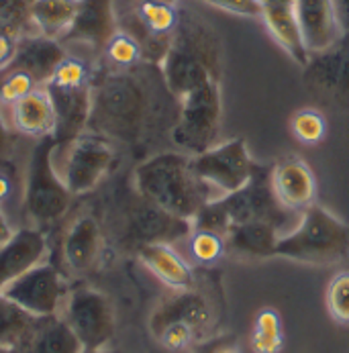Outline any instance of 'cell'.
Masks as SVG:
<instances>
[{"instance_id":"42","label":"cell","mask_w":349,"mask_h":353,"mask_svg":"<svg viewBox=\"0 0 349 353\" xmlns=\"http://www.w3.org/2000/svg\"><path fill=\"white\" fill-rule=\"evenodd\" d=\"M333 2H335V12L341 31L349 33V0H333Z\"/></svg>"},{"instance_id":"18","label":"cell","mask_w":349,"mask_h":353,"mask_svg":"<svg viewBox=\"0 0 349 353\" xmlns=\"http://www.w3.org/2000/svg\"><path fill=\"white\" fill-rule=\"evenodd\" d=\"M272 190L276 201L286 210H304L310 206L317 196V180L312 170L299 159L288 157L280 161L270 174Z\"/></svg>"},{"instance_id":"24","label":"cell","mask_w":349,"mask_h":353,"mask_svg":"<svg viewBox=\"0 0 349 353\" xmlns=\"http://www.w3.org/2000/svg\"><path fill=\"white\" fill-rule=\"evenodd\" d=\"M141 263L172 290L195 288V274L186 259L172 248V243H148L137 250Z\"/></svg>"},{"instance_id":"35","label":"cell","mask_w":349,"mask_h":353,"mask_svg":"<svg viewBox=\"0 0 349 353\" xmlns=\"http://www.w3.org/2000/svg\"><path fill=\"white\" fill-rule=\"evenodd\" d=\"M190 253L199 263H215L227 253L225 237L212 231L192 229L190 233Z\"/></svg>"},{"instance_id":"44","label":"cell","mask_w":349,"mask_h":353,"mask_svg":"<svg viewBox=\"0 0 349 353\" xmlns=\"http://www.w3.org/2000/svg\"><path fill=\"white\" fill-rule=\"evenodd\" d=\"M12 235H14V229H12V225L8 223V219L4 216V212H2V208H0V248H2Z\"/></svg>"},{"instance_id":"23","label":"cell","mask_w":349,"mask_h":353,"mask_svg":"<svg viewBox=\"0 0 349 353\" xmlns=\"http://www.w3.org/2000/svg\"><path fill=\"white\" fill-rule=\"evenodd\" d=\"M274 37V41L286 51L299 65H304L310 53L304 46L299 19L295 12V2H263L261 17H259Z\"/></svg>"},{"instance_id":"16","label":"cell","mask_w":349,"mask_h":353,"mask_svg":"<svg viewBox=\"0 0 349 353\" xmlns=\"http://www.w3.org/2000/svg\"><path fill=\"white\" fill-rule=\"evenodd\" d=\"M55 108V133L57 143L70 141L84 131H88V121L92 112V84L78 88H61L46 84Z\"/></svg>"},{"instance_id":"38","label":"cell","mask_w":349,"mask_h":353,"mask_svg":"<svg viewBox=\"0 0 349 353\" xmlns=\"http://www.w3.org/2000/svg\"><path fill=\"white\" fill-rule=\"evenodd\" d=\"M200 2L237 17H251V19L261 17V0H200Z\"/></svg>"},{"instance_id":"8","label":"cell","mask_w":349,"mask_h":353,"mask_svg":"<svg viewBox=\"0 0 349 353\" xmlns=\"http://www.w3.org/2000/svg\"><path fill=\"white\" fill-rule=\"evenodd\" d=\"M221 123V80H208L178 101V114L170 137L178 152L197 155L219 143Z\"/></svg>"},{"instance_id":"17","label":"cell","mask_w":349,"mask_h":353,"mask_svg":"<svg viewBox=\"0 0 349 353\" xmlns=\"http://www.w3.org/2000/svg\"><path fill=\"white\" fill-rule=\"evenodd\" d=\"M2 110L10 129L23 137L43 139L55 133V108L46 86H37L25 99Z\"/></svg>"},{"instance_id":"25","label":"cell","mask_w":349,"mask_h":353,"mask_svg":"<svg viewBox=\"0 0 349 353\" xmlns=\"http://www.w3.org/2000/svg\"><path fill=\"white\" fill-rule=\"evenodd\" d=\"M280 225L272 221H250L233 225L225 233L227 252L237 253L241 257H272L276 255V243L280 239Z\"/></svg>"},{"instance_id":"20","label":"cell","mask_w":349,"mask_h":353,"mask_svg":"<svg viewBox=\"0 0 349 353\" xmlns=\"http://www.w3.org/2000/svg\"><path fill=\"white\" fill-rule=\"evenodd\" d=\"M48 239L35 227H23L0 248V290L14 278L46 261Z\"/></svg>"},{"instance_id":"33","label":"cell","mask_w":349,"mask_h":353,"mask_svg":"<svg viewBox=\"0 0 349 353\" xmlns=\"http://www.w3.org/2000/svg\"><path fill=\"white\" fill-rule=\"evenodd\" d=\"M325 304L335 323L349 325V272H339L331 278L325 290Z\"/></svg>"},{"instance_id":"2","label":"cell","mask_w":349,"mask_h":353,"mask_svg":"<svg viewBox=\"0 0 349 353\" xmlns=\"http://www.w3.org/2000/svg\"><path fill=\"white\" fill-rule=\"evenodd\" d=\"M159 72L176 101L208 80H221L223 53L215 29L192 12L182 14Z\"/></svg>"},{"instance_id":"29","label":"cell","mask_w":349,"mask_h":353,"mask_svg":"<svg viewBox=\"0 0 349 353\" xmlns=\"http://www.w3.org/2000/svg\"><path fill=\"white\" fill-rule=\"evenodd\" d=\"M284 347V331L280 312L272 306L261 308L255 314L251 331L253 353H280Z\"/></svg>"},{"instance_id":"46","label":"cell","mask_w":349,"mask_h":353,"mask_svg":"<svg viewBox=\"0 0 349 353\" xmlns=\"http://www.w3.org/2000/svg\"><path fill=\"white\" fill-rule=\"evenodd\" d=\"M263 2H295V0H261V4Z\"/></svg>"},{"instance_id":"5","label":"cell","mask_w":349,"mask_h":353,"mask_svg":"<svg viewBox=\"0 0 349 353\" xmlns=\"http://www.w3.org/2000/svg\"><path fill=\"white\" fill-rule=\"evenodd\" d=\"M284 210L286 208L274 196L270 176L266 178L255 172L246 188L206 202L195 216L192 227L225 237V233L239 223L272 221L280 225L284 221Z\"/></svg>"},{"instance_id":"45","label":"cell","mask_w":349,"mask_h":353,"mask_svg":"<svg viewBox=\"0 0 349 353\" xmlns=\"http://www.w3.org/2000/svg\"><path fill=\"white\" fill-rule=\"evenodd\" d=\"M19 350H14V347H2L0 345V353H17Z\"/></svg>"},{"instance_id":"10","label":"cell","mask_w":349,"mask_h":353,"mask_svg":"<svg viewBox=\"0 0 349 353\" xmlns=\"http://www.w3.org/2000/svg\"><path fill=\"white\" fill-rule=\"evenodd\" d=\"M59 316L74 331L84 352L106 350L117 331L114 308L110 301L88 286L76 288L68 294Z\"/></svg>"},{"instance_id":"28","label":"cell","mask_w":349,"mask_h":353,"mask_svg":"<svg viewBox=\"0 0 349 353\" xmlns=\"http://www.w3.org/2000/svg\"><path fill=\"white\" fill-rule=\"evenodd\" d=\"M39 319L25 312L21 306L8 301L0 294V345L2 347H14L27 343L33 329L37 327Z\"/></svg>"},{"instance_id":"7","label":"cell","mask_w":349,"mask_h":353,"mask_svg":"<svg viewBox=\"0 0 349 353\" xmlns=\"http://www.w3.org/2000/svg\"><path fill=\"white\" fill-rule=\"evenodd\" d=\"M114 159L117 150L112 141L92 131H84L70 141L55 143L51 153L55 174L72 196L92 192L112 170Z\"/></svg>"},{"instance_id":"21","label":"cell","mask_w":349,"mask_h":353,"mask_svg":"<svg viewBox=\"0 0 349 353\" xmlns=\"http://www.w3.org/2000/svg\"><path fill=\"white\" fill-rule=\"evenodd\" d=\"M102 231L92 214L78 216L61 239V257L74 274L90 272L100 259Z\"/></svg>"},{"instance_id":"3","label":"cell","mask_w":349,"mask_h":353,"mask_svg":"<svg viewBox=\"0 0 349 353\" xmlns=\"http://www.w3.org/2000/svg\"><path fill=\"white\" fill-rule=\"evenodd\" d=\"M133 180L139 199L186 221H195L210 201L206 186L192 172L190 155L184 152H159L143 159Z\"/></svg>"},{"instance_id":"41","label":"cell","mask_w":349,"mask_h":353,"mask_svg":"<svg viewBox=\"0 0 349 353\" xmlns=\"http://www.w3.org/2000/svg\"><path fill=\"white\" fill-rule=\"evenodd\" d=\"M19 31L0 23V72L8 70L14 61L17 48H19Z\"/></svg>"},{"instance_id":"19","label":"cell","mask_w":349,"mask_h":353,"mask_svg":"<svg viewBox=\"0 0 349 353\" xmlns=\"http://www.w3.org/2000/svg\"><path fill=\"white\" fill-rule=\"evenodd\" d=\"M295 12L308 53L331 48L343 35L333 0H295Z\"/></svg>"},{"instance_id":"48","label":"cell","mask_w":349,"mask_h":353,"mask_svg":"<svg viewBox=\"0 0 349 353\" xmlns=\"http://www.w3.org/2000/svg\"><path fill=\"white\" fill-rule=\"evenodd\" d=\"M6 72V70H4ZM4 72H0V82H2V76H4Z\"/></svg>"},{"instance_id":"31","label":"cell","mask_w":349,"mask_h":353,"mask_svg":"<svg viewBox=\"0 0 349 353\" xmlns=\"http://www.w3.org/2000/svg\"><path fill=\"white\" fill-rule=\"evenodd\" d=\"M92 80H94V76H92V70L86 63V59H82L80 55L68 53L61 59V63L55 68L48 84L61 86V88H78V86H90Z\"/></svg>"},{"instance_id":"37","label":"cell","mask_w":349,"mask_h":353,"mask_svg":"<svg viewBox=\"0 0 349 353\" xmlns=\"http://www.w3.org/2000/svg\"><path fill=\"white\" fill-rule=\"evenodd\" d=\"M29 6L31 0H0V23L19 31L29 23Z\"/></svg>"},{"instance_id":"47","label":"cell","mask_w":349,"mask_h":353,"mask_svg":"<svg viewBox=\"0 0 349 353\" xmlns=\"http://www.w3.org/2000/svg\"><path fill=\"white\" fill-rule=\"evenodd\" d=\"M82 353H108L106 350H99V352H82Z\"/></svg>"},{"instance_id":"4","label":"cell","mask_w":349,"mask_h":353,"mask_svg":"<svg viewBox=\"0 0 349 353\" xmlns=\"http://www.w3.org/2000/svg\"><path fill=\"white\" fill-rule=\"evenodd\" d=\"M276 255L310 265L339 263L349 255V227L329 208L312 202L302 210L299 225L280 235Z\"/></svg>"},{"instance_id":"27","label":"cell","mask_w":349,"mask_h":353,"mask_svg":"<svg viewBox=\"0 0 349 353\" xmlns=\"http://www.w3.org/2000/svg\"><path fill=\"white\" fill-rule=\"evenodd\" d=\"M27 353H82L84 347L61 316L39 319L31 337L27 339Z\"/></svg>"},{"instance_id":"6","label":"cell","mask_w":349,"mask_h":353,"mask_svg":"<svg viewBox=\"0 0 349 353\" xmlns=\"http://www.w3.org/2000/svg\"><path fill=\"white\" fill-rule=\"evenodd\" d=\"M53 137L37 139L29 153L23 186V210L35 229H46L63 219L70 208L72 194L55 174L51 153L55 148Z\"/></svg>"},{"instance_id":"22","label":"cell","mask_w":349,"mask_h":353,"mask_svg":"<svg viewBox=\"0 0 349 353\" xmlns=\"http://www.w3.org/2000/svg\"><path fill=\"white\" fill-rule=\"evenodd\" d=\"M66 55L68 51L61 41L50 39L39 33H31L19 37V48L10 68L27 72L39 86H46Z\"/></svg>"},{"instance_id":"39","label":"cell","mask_w":349,"mask_h":353,"mask_svg":"<svg viewBox=\"0 0 349 353\" xmlns=\"http://www.w3.org/2000/svg\"><path fill=\"white\" fill-rule=\"evenodd\" d=\"M192 353H241L239 341L235 335L231 333H223V335H215V337H206L199 341Z\"/></svg>"},{"instance_id":"40","label":"cell","mask_w":349,"mask_h":353,"mask_svg":"<svg viewBox=\"0 0 349 353\" xmlns=\"http://www.w3.org/2000/svg\"><path fill=\"white\" fill-rule=\"evenodd\" d=\"M14 150H17L14 131L10 129V125L4 117V110L0 108V170L6 172L12 165Z\"/></svg>"},{"instance_id":"12","label":"cell","mask_w":349,"mask_h":353,"mask_svg":"<svg viewBox=\"0 0 349 353\" xmlns=\"http://www.w3.org/2000/svg\"><path fill=\"white\" fill-rule=\"evenodd\" d=\"M0 294L35 319H50L59 316L70 290L61 272L48 261H41L6 284Z\"/></svg>"},{"instance_id":"26","label":"cell","mask_w":349,"mask_h":353,"mask_svg":"<svg viewBox=\"0 0 349 353\" xmlns=\"http://www.w3.org/2000/svg\"><path fill=\"white\" fill-rule=\"evenodd\" d=\"M82 0H31L29 23L35 33L61 41L72 29Z\"/></svg>"},{"instance_id":"13","label":"cell","mask_w":349,"mask_h":353,"mask_svg":"<svg viewBox=\"0 0 349 353\" xmlns=\"http://www.w3.org/2000/svg\"><path fill=\"white\" fill-rule=\"evenodd\" d=\"M192 229V221L180 219L143 199L133 206L127 219V237L137 245V250L148 243H174L190 237Z\"/></svg>"},{"instance_id":"34","label":"cell","mask_w":349,"mask_h":353,"mask_svg":"<svg viewBox=\"0 0 349 353\" xmlns=\"http://www.w3.org/2000/svg\"><path fill=\"white\" fill-rule=\"evenodd\" d=\"M39 84L23 70L17 68H8L2 76L0 82V106L8 108L14 102H19L21 99H25L29 92H33Z\"/></svg>"},{"instance_id":"15","label":"cell","mask_w":349,"mask_h":353,"mask_svg":"<svg viewBox=\"0 0 349 353\" xmlns=\"http://www.w3.org/2000/svg\"><path fill=\"white\" fill-rule=\"evenodd\" d=\"M119 31L114 0H82L76 21L61 43H80L92 51H102Z\"/></svg>"},{"instance_id":"32","label":"cell","mask_w":349,"mask_h":353,"mask_svg":"<svg viewBox=\"0 0 349 353\" xmlns=\"http://www.w3.org/2000/svg\"><path fill=\"white\" fill-rule=\"evenodd\" d=\"M290 129L295 133V137L304 145H317L325 139L327 135V121L323 117L321 110L317 108H302L297 110L292 121H290Z\"/></svg>"},{"instance_id":"43","label":"cell","mask_w":349,"mask_h":353,"mask_svg":"<svg viewBox=\"0 0 349 353\" xmlns=\"http://www.w3.org/2000/svg\"><path fill=\"white\" fill-rule=\"evenodd\" d=\"M10 192H12V182L6 176V172L0 170V206L10 199Z\"/></svg>"},{"instance_id":"30","label":"cell","mask_w":349,"mask_h":353,"mask_svg":"<svg viewBox=\"0 0 349 353\" xmlns=\"http://www.w3.org/2000/svg\"><path fill=\"white\" fill-rule=\"evenodd\" d=\"M102 53H104L106 61L114 70H131V68H135L143 59L139 41L131 33H127L123 29H119L110 37V41L106 43V48L102 50Z\"/></svg>"},{"instance_id":"36","label":"cell","mask_w":349,"mask_h":353,"mask_svg":"<svg viewBox=\"0 0 349 353\" xmlns=\"http://www.w3.org/2000/svg\"><path fill=\"white\" fill-rule=\"evenodd\" d=\"M153 337L161 343V347H166L170 352H184V350L192 347L195 341L199 339V335H197L195 329H190L188 325H180V323H174V325L163 327Z\"/></svg>"},{"instance_id":"49","label":"cell","mask_w":349,"mask_h":353,"mask_svg":"<svg viewBox=\"0 0 349 353\" xmlns=\"http://www.w3.org/2000/svg\"><path fill=\"white\" fill-rule=\"evenodd\" d=\"M168 2H174V4H176V0H168Z\"/></svg>"},{"instance_id":"1","label":"cell","mask_w":349,"mask_h":353,"mask_svg":"<svg viewBox=\"0 0 349 353\" xmlns=\"http://www.w3.org/2000/svg\"><path fill=\"white\" fill-rule=\"evenodd\" d=\"M155 106L151 82L135 68L94 76L88 131L110 141L139 143L155 119Z\"/></svg>"},{"instance_id":"11","label":"cell","mask_w":349,"mask_h":353,"mask_svg":"<svg viewBox=\"0 0 349 353\" xmlns=\"http://www.w3.org/2000/svg\"><path fill=\"white\" fill-rule=\"evenodd\" d=\"M304 86L319 104L335 110H349V33L331 48L310 53L302 65Z\"/></svg>"},{"instance_id":"9","label":"cell","mask_w":349,"mask_h":353,"mask_svg":"<svg viewBox=\"0 0 349 353\" xmlns=\"http://www.w3.org/2000/svg\"><path fill=\"white\" fill-rule=\"evenodd\" d=\"M190 165L206 186L210 201L246 188L255 176V163L243 137L215 143L202 153L190 155Z\"/></svg>"},{"instance_id":"14","label":"cell","mask_w":349,"mask_h":353,"mask_svg":"<svg viewBox=\"0 0 349 353\" xmlns=\"http://www.w3.org/2000/svg\"><path fill=\"white\" fill-rule=\"evenodd\" d=\"M174 323L188 325L200 337L212 325V304L195 288L174 290V294L166 296L153 308L150 316L151 335H157L163 327Z\"/></svg>"}]
</instances>
